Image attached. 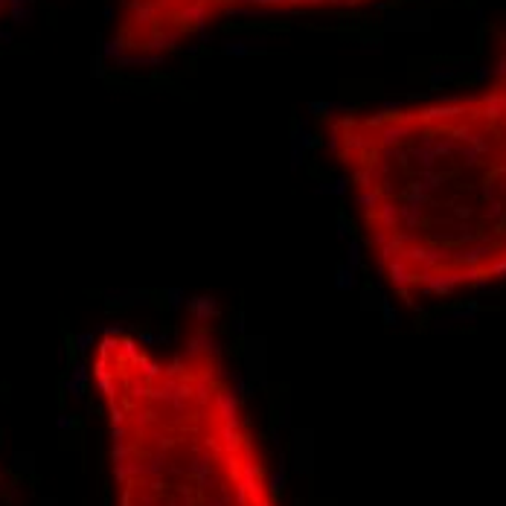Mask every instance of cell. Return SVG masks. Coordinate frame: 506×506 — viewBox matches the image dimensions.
I'll return each mask as SVG.
<instances>
[{
	"mask_svg": "<svg viewBox=\"0 0 506 506\" xmlns=\"http://www.w3.org/2000/svg\"><path fill=\"white\" fill-rule=\"evenodd\" d=\"M321 146L396 303L425 308L506 286V38L468 87L326 111Z\"/></svg>",
	"mask_w": 506,
	"mask_h": 506,
	"instance_id": "obj_1",
	"label": "cell"
},
{
	"mask_svg": "<svg viewBox=\"0 0 506 506\" xmlns=\"http://www.w3.org/2000/svg\"><path fill=\"white\" fill-rule=\"evenodd\" d=\"M114 506H282L268 454L218 340L193 326L175 346L129 329L90 343Z\"/></svg>",
	"mask_w": 506,
	"mask_h": 506,
	"instance_id": "obj_2",
	"label": "cell"
},
{
	"mask_svg": "<svg viewBox=\"0 0 506 506\" xmlns=\"http://www.w3.org/2000/svg\"><path fill=\"white\" fill-rule=\"evenodd\" d=\"M378 4L387 0H111L108 50L129 68H154L236 21L338 15Z\"/></svg>",
	"mask_w": 506,
	"mask_h": 506,
	"instance_id": "obj_3",
	"label": "cell"
},
{
	"mask_svg": "<svg viewBox=\"0 0 506 506\" xmlns=\"http://www.w3.org/2000/svg\"><path fill=\"white\" fill-rule=\"evenodd\" d=\"M21 4V0H0V26H4L12 15H15V6Z\"/></svg>",
	"mask_w": 506,
	"mask_h": 506,
	"instance_id": "obj_4",
	"label": "cell"
}]
</instances>
